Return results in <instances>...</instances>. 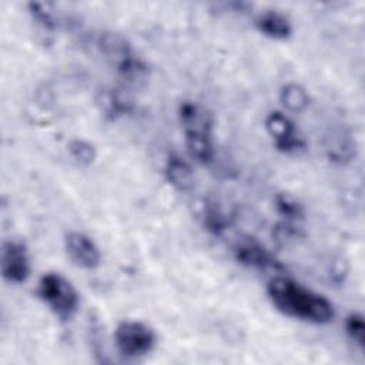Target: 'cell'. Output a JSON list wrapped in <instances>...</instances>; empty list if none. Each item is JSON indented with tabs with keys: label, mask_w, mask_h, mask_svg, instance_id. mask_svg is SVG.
I'll return each instance as SVG.
<instances>
[{
	"label": "cell",
	"mask_w": 365,
	"mask_h": 365,
	"mask_svg": "<svg viewBox=\"0 0 365 365\" xmlns=\"http://www.w3.org/2000/svg\"><path fill=\"white\" fill-rule=\"evenodd\" d=\"M274 307L284 315L311 324H328L334 319L332 302L288 277H274L267 285Z\"/></svg>",
	"instance_id": "obj_1"
},
{
	"label": "cell",
	"mask_w": 365,
	"mask_h": 365,
	"mask_svg": "<svg viewBox=\"0 0 365 365\" xmlns=\"http://www.w3.org/2000/svg\"><path fill=\"white\" fill-rule=\"evenodd\" d=\"M178 118L191 158L201 164L211 163L215 153L212 113L197 101H182L178 107Z\"/></svg>",
	"instance_id": "obj_2"
},
{
	"label": "cell",
	"mask_w": 365,
	"mask_h": 365,
	"mask_svg": "<svg viewBox=\"0 0 365 365\" xmlns=\"http://www.w3.org/2000/svg\"><path fill=\"white\" fill-rule=\"evenodd\" d=\"M37 295L63 322L70 321L80 305L77 289L58 272H46L41 275L37 287Z\"/></svg>",
	"instance_id": "obj_3"
},
{
	"label": "cell",
	"mask_w": 365,
	"mask_h": 365,
	"mask_svg": "<svg viewBox=\"0 0 365 365\" xmlns=\"http://www.w3.org/2000/svg\"><path fill=\"white\" fill-rule=\"evenodd\" d=\"M114 342L118 354L125 359H138L148 355L157 342L151 327L141 321H121L114 331Z\"/></svg>",
	"instance_id": "obj_4"
},
{
	"label": "cell",
	"mask_w": 365,
	"mask_h": 365,
	"mask_svg": "<svg viewBox=\"0 0 365 365\" xmlns=\"http://www.w3.org/2000/svg\"><path fill=\"white\" fill-rule=\"evenodd\" d=\"M265 128L279 151L285 154H294L305 148L304 138L299 135L292 120L284 113H269L265 118Z\"/></svg>",
	"instance_id": "obj_5"
},
{
	"label": "cell",
	"mask_w": 365,
	"mask_h": 365,
	"mask_svg": "<svg viewBox=\"0 0 365 365\" xmlns=\"http://www.w3.org/2000/svg\"><path fill=\"white\" fill-rule=\"evenodd\" d=\"M1 274L11 284H21L30 275V257L20 240H6L1 245Z\"/></svg>",
	"instance_id": "obj_6"
},
{
	"label": "cell",
	"mask_w": 365,
	"mask_h": 365,
	"mask_svg": "<svg viewBox=\"0 0 365 365\" xmlns=\"http://www.w3.org/2000/svg\"><path fill=\"white\" fill-rule=\"evenodd\" d=\"M68 258L80 268L94 269L101 262V252L97 244L87 234L71 231L64 240Z\"/></svg>",
	"instance_id": "obj_7"
},
{
	"label": "cell",
	"mask_w": 365,
	"mask_h": 365,
	"mask_svg": "<svg viewBox=\"0 0 365 365\" xmlns=\"http://www.w3.org/2000/svg\"><path fill=\"white\" fill-rule=\"evenodd\" d=\"M235 258L240 264L257 269H279L281 264L259 242L247 240L237 245Z\"/></svg>",
	"instance_id": "obj_8"
},
{
	"label": "cell",
	"mask_w": 365,
	"mask_h": 365,
	"mask_svg": "<svg viewBox=\"0 0 365 365\" xmlns=\"http://www.w3.org/2000/svg\"><path fill=\"white\" fill-rule=\"evenodd\" d=\"M257 30L274 40H287L292 34V24L285 14L278 10H265L255 19Z\"/></svg>",
	"instance_id": "obj_9"
},
{
	"label": "cell",
	"mask_w": 365,
	"mask_h": 365,
	"mask_svg": "<svg viewBox=\"0 0 365 365\" xmlns=\"http://www.w3.org/2000/svg\"><path fill=\"white\" fill-rule=\"evenodd\" d=\"M325 153L331 161L345 163L355 155V141L349 131L336 127L325 137Z\"/></svg>",
	"instance_id": "obj_10"
},
{
	"label": "cell",
	"mask_w": 365,
	"mask_h": 365,
	"mask_svg": "<svg viewBox=\"0 0 365 365\" xmlns=\"http://www.w3.org/2000/svg\"><path fill=\"white\" fill-rule=\"evenodd\" d=\"M167 181L177 191H188L194 185V173L191 165L178 155H171L164 167Z\"/></svg>",
	"instance_id": "obj_11"
},
{
	"label": "cell",
	"mask_w": 365,
	"mask_h": 365,
	"mask_svg": "<svg viewBox=\"0 0 365 365\" xmlns=\"http://www.w3.org/2000/svg\"><path fill=\"white\" fill-rule=\"evenodd\" d=\"M98 104L108 120H117L118 117L128 114L133 108L131 98L123 90H106L101 93Z\"/></svg>",
	"instance_id": "obj_12"
},
{
	"label": "cell",
	"mask_w": 365,
	"mask_h": 365,
	"mask_svg": "<svg viewBox=\"0 0 365 365\" xmlns=\"http://www.w3.org/2000/svg\"><path fill=\"white\" fill-rule=\"evenodd\" d=\"M279 101L287 110L292 113H301L309 106V96L301 84L287 83L281 87Z\"/></svg>",
	"instance_id": "obj_13"
},
{
	"label": "cell",
	"mask_w": 365,
	"mask_h": 365,
	"mask_svg": "<svg viewBox=\"0 0 365 365\" xmlns=\"http://www.w3.org/2000/svg\"><path fill=\"white\" fill-rule=\"evenodd\" d=\"M68 153L71 158L80 165H90L97 157L96 147L83 138H73L68 143Z\"/></svg>",
	"instance_id": "obj_14"
},
{
	"label": "cell",
	"mask_w": 365,
	"mask_h": 365,
	"mask_svg": "<svg viewBox=\"0 0 365 365\" xmlns=\"http://www.w3.org/2000/svg\"><path fill=\"white\" fill-rule=\"evenodd\" d=\"M345 332L361 349L365 346V321L361 312H351L345 319Z\"/></svg>",
	"instance_id": "obj_15"
},
{
	"label": "cell",
	"mask_w": 365,
	"mask_h": 365,
	"mask_svg": "<svg viewBox=\"0 0 365 365\" xmlns=\"http://www.w3.org/2000/svg\"><path fill=\"white\" fill-rule=\"evenodd\" d=\"M27 7H29V13L31 14L33 20L38 26H41L44 30H53L56 27L54 16L47 4L38 3V1H31L27 4Z\"/></svg>",
	"instance_id": "obj_16"
},
{
	"label": "cell",
	"mask_w": 365,
	"mask_h": 365,
	"mask_svg": "<svg viewBox=\"0 0 365 365\" xmlns=\"http://www.w3.org/2000/svg\"><path fill=\"white\" fill-rule=\"evenodd\" d=\"M275 204H277V210L279 211V214L287 217L288 220H299L304 215L302 207L292 197H289L287 194H279L275 198Z\"/></svg>",
	"instance_id": "obj_17"
},
{
	"label": "cell",
	"mask_w": 365,
	"mask_h": 365,
	"mask_svg": "<svg viewBox=\"0 0 365 365\" xmlns=\"http://www.w3.org/2000/svg\"><path fill=\"white\" fill-rule=\"evenodd\" d=\"M205 224L208 227L210 231H212L214 234H220L222 230H225L227 225V220L225 217L221 214L220 210L217 208H210L205 214Z\"/></svg>",
	"instance_id": "obj_18"
}]
</instances>
